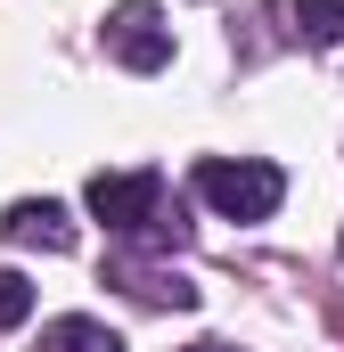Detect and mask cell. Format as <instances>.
Segmentation results:
<instances>
[{
	"instance_id": "1",
	"label": "cell",
	"mask_w": 344,
	"mask_h": 352,
	"mask_svg": "<svg viewBox=\"0 0 344 352\" xmlns=\"http://www.w3.org/2000/svg\"><path fill=\"white\" fill-rule=\"evenodd\" d=\"M197 197L222 213V221H270L279 213V197H287V180H279V164H262V156H205L197 164Z\"/></svg>"
},
{
	"instance_id": "2",
	"label": "cell",
	"mask_w": 344,
	"mask_h": 352,
	"mask_svg": "<svg viewBox=\"0 0 344 352\" xmlns=\"http://www.w3.org/2000/svg\"><path fill=\"white\" fill-rule=\"evenodd\" d=\"M90 213L107 230H156L164 221V180L156 173H98L90 180Z\"/></svg>"
},
{
	"instance_id": "3",
	"label": "cell",
	"mask_w": 344,
	"mask_h": 352,
	"mask_svg": "<svg viewBox=\"0 0 344 352\" xmlns=\"http://www.w3.org/2000/svg\"><path fill=\"white\" fill-rule=\"evenodd\" d=\"M107 50H115L131 74H164L172 66V25L148 8V0H123V8L107 16Z\"/></svg>"
},
{
	"instance_id": "4",
	"label": "cell",
	"mask_w": 344,
	"mask_h": 352,
	"mask_svg": "<svg viewBox=\"0 0 344 352\" xmlns=\"http://www.w3.org/2000/svg\"><path fill=\"white\" fill-rule=\"evenodd\" d=\"M0 238H8V246H41V254H74V221H66V205H50V197H17V205L0 213Z\"/></svg>"
},
{
	"instance_id": "5",
	"label": "cell",
	"mask_w": 344,
	"mask_h": 352,
	"mask_svg": "<svg viewBox=\"0 0 344 352\" xmlns=\"http://www.w3.org/2000/svg\"><path fill=\"white\" fill-rule=\"evenodd\" d=\"M41 352H123V336L98 328V320H50L41 328Z\"/></svg>"
},
{
	"instance_id": "6",
	"label": "cell",
	"mask_w": 344,
	"mask_h": 352,
	"mask_svg": "<svg viewBox=\"0 0 344 352\" xmlns=\"http://www.w3.org/2000/svg\"><path fill=\"white\" fill-rule=\"evenodd\" d=\"M287 16H295V33H303V41H320V50L344 41V0H295Z\"/></svg>"
},
{
	"instance_id": "7",
	"label": "cell",
	"mask_w": 344,
	"mask_h": 352,
	"mask_svg": "<svg viewBox=\"0 0 344 352\" xmlns=\"http://www.w3.org/2000/svg\"><path fill=\"white\" fill-rule=\"evenodd\" d=\"M33 320V287H25V270H0V328H25Z\"/></svg>"
},
{
	"instance_id": "8",
	"label": "cell",
	"mask_w": 344,
	"mask_h": 352,
	"mask_svg": "<svg viewBox=\"0 0 344 352\" xmlns=\"http://www.w3.org/2000/svg\"><path fill=\"white\" fill-rule=\"evenodd\" d=\"M189 352H238V344H189Z\"/></svg>"
}]
</instances>
